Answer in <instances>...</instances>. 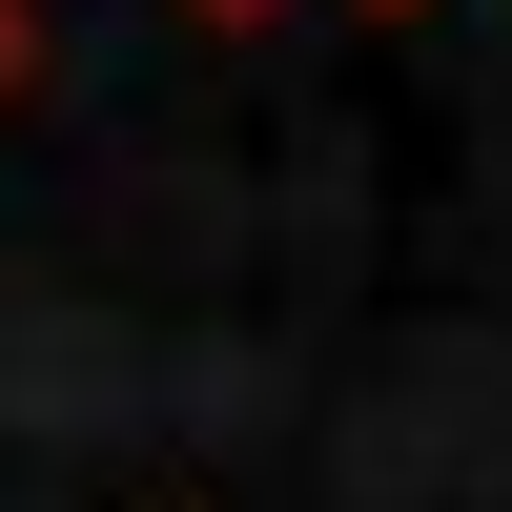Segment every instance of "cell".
I'll return each instance as SVG.
<instances>
[{
	"label": "cell",
	"instance_id": "6da1fadb",
	"mask_svg": "<svg viewBox=\"0 0 512 512\" xmlns=\"http://www.w3.org/2000/svg\"><path fill=\"white\" fill-rule=\"evenodd\" d=\"M0 103H21V0H0Z\"/></svg>",
	"mask_w": 512,
	"mask_h": 512
}]
</instances>
